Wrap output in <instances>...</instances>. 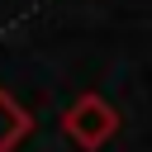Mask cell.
<instances>
[{"mask_svg":"<svg viewBox=\"0 0 152 152\" xmlns=\"http://www.w3.org/2000/svg\"><path fill=\"white\" fill-rule=\"evenodd\" d=\"M62 133H66L81 152H100V147L119 133V109H114L104 95L86 90V95H76V100L66 104V114H62Z\"/></svg>","mask_w":152,"mask_h":152,"instance_id":"obj_1","label":"cell"},{"mask_svg":"<svg viewBox=\"0 0 152 152\" xmlns=\"http://www.w3.org/2000/svg\"><path fill=\"white\" fill-rule=\"evenodd\" d=\"M28 128H33V114H28L10 90H0V152H14V147L28 138Z\"/></svg>","mask_w":152,"mask_h":152,"instance_id":"obj_2","label":"cell"}]
</instances>
